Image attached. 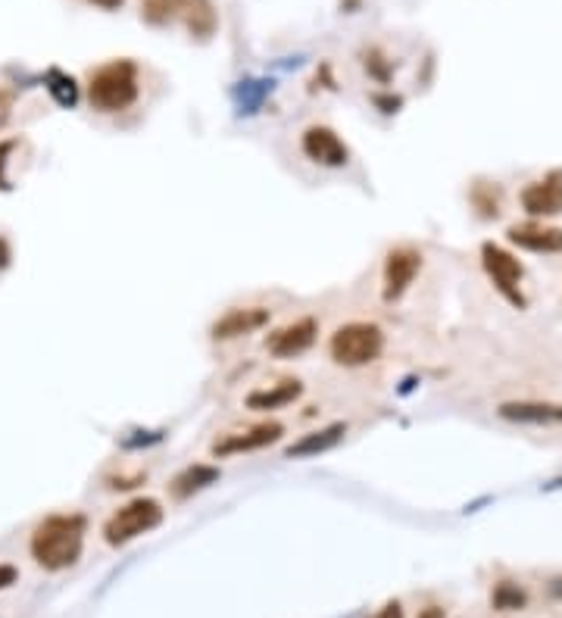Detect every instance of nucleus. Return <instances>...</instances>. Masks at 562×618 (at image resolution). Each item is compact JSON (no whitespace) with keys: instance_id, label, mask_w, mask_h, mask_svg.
Segmentation results:
<instances>
[{"instance_id":"f3484780","label":"nucleus","mask_w":562,"mask_h":618,"mask_svg":"<svg viewBox=\"0 0 562 618\" xmlns=\"http://www.w3.org/2000/svg\"><path fill=\"white\" fill-rule=\"evenodd\" d=\"M219 481V469L216 466H203V462H194V466H188L185 472H178L175 481H172V494L178 500H185L197 491H203V487H210Z\"/></svg>"},{"instance_id":"4468645a","label":"nucleus","mask_w":562,"mask_h":618,"mask_svg":"<svg viewBox=\"0 0 562 618\" xmlns=\"http://www.w3.org/2000/svg\"><path fill=\"white\" fill-rule=\"evenodd\" d=\"M509 241L534 253H562V228L525 222V225L509 228Z\"/></svg>"},{"instance_id":"2eb2a0df","label":"nucleus","mask_w":562,"mask_h":618,"mask_svg":"<svg viewBox=\"0 0 562 618\" xmlns=\"http://www.w3.org/2000/svg\"><path fill=\"white\" fill-rule=\"evenodd\" d=\"M300 394H303V384L294 381V378H285V381L272 384V388L247 394L244 403H247V409H253V412H275V409H285V406H291L294 400H300Z\"/></svg>"},{"instance_id":"1a4fd4ad","label":"nucleus","mask_w":562,"mask_h":618,"mask_svg":"<svg viewBox=\"0 0 562 618\" xmlns=\"http://www.w3.org/2000/svg\"><path fill=\"white\" fill-rule=\"evenodd\" d=\"M303 153L319 166H331V169H341L350 160V150L347 144L338 138V132H331L325 125H313L303 132Z\"/></svg>"},{"instance_id":"f03ea898","label":"nucleus","mask_w":562,"mask_h":618,"mask_svg":"<svg viewBox=\"0 0 562 618\" xmlns=\"http://www.w3.org/2000/svg\"><path fill=\"white\" fill-rule=\"evenodd\" d=\"M88 100L97 113H122L138 100V66L132 60H113L91 72Z\"/></svg>"},{"instance_id":"ddd939ff","label":"nucleus","mask_w":562,"mask_h":618,"mask_svg":"<svg viewBox=\"0 0 562 618\" xmlns=\"http://www.w3.org/2000/svg\"><path fill=\"white\" fill-rule=\"evenodd\" d=\"M500 416L509 422H528V425H553L562 422V403H544V400H516L500 403Z\"/></svg>"},{"instance_id":"6e6552de","label":"nucleus","mask_w":562,"mask_h":618,"mask_svg":"<svg viewBox=\"0 0 562 618\" xmlns=\"http://www.w3.org/2000/svg\"><path fill=\"white\" fill-rule=\"evenodd\" d=\"M316 334H319V322L306 316V319H297L285 328L272 331L266 338V350L275 359H294V356L306 353L316 344Z\"/></svg>"},{"instance_id":"f8f14e48","label":"nucleus","mask_w":562,"mask_h":618,"mask_svg":"<svg viewBox=\"0 0 562 618\" xmlns=\"http://www.w3.org/2000/svg\"><path fill=\"white\" fill-rule=\"evenodd\" d=\"M285 434L278 422H263V425H253L247 431H238V434H228L225 441H216L213 453L216 456H238V453H253V450H263L269 444H275L278 437Z\"/></svg>"},{"instance_id":"4be33fe9","label":"nucleus","mask_w":562,"mask_h":618,"mask_svg":"<svg viewBox=\"0 0 562 618\" xmlns=\"http://www.w3.org/2000/svg\"><path fill=\"white\" fill-rule=\"evenodd\" d=\"M419 618H447V615H444L441 606H425V609L419 612Z\"/></svg>"},{"instance_id":"7ed1b4c3","label":"nucleus","mask_w":562,"mask_h":618,"mask_svg":"<svg viewBox=\"0 0 562 618\" xmlns=\"http://www.w3.org/2000/svg\"><path fill=\"white\" fill-rule=\"evenodd\" d=\"M381 347H385V334L372 322H347L335 334H331L328 353L338 366L360 369L378 359Z\"/></svg>"},{"instance_id":"9d476101","label":"nucleus","mask_w":562,"mask_h":618,"mask_svg":"<svg viewBox=\"0 0 562 618\" xmlns=\"http://www.w3.org/2000/svg\"><path fill=\"white\" fill-rule=\"evenodd\" d=\"M269 325V309L266 306H235L225 316H219L210 328L216 341H235L244 334H253Z\"/></svg>"},{"instance_id":"412c9836","label":"nucleus","mask_w":562,"mask_h":618,"mask_svg":"<svg viewBox=\"0 0 562 618\" xmlns=\"http://www.w3.org/2000/svg\"><path fill=\"white\" fill-rule=\"evenodd\" d=\"M372 618H403V606L400 603H388L385 609H381L378 615H372Z\"/></svg>"},{"instance_id":"9b49d317","label":"nucleus","mask_w":562,"mask_h":618,"mask_svg":"<svg viewBox=\"0 0 562 618\" xmlns=\"http://www.w3.org/2000/svg\"><path fill=\"white\" fill-rule=\"evenodd\" d=\"M522 206L528 216H559L562 213V172H550L538 182L525 185Z\"/></svg>"},{"instance_id":"dca6fc26","label":"nucleus","mask_w":562,"mask_h":618,"mask_svg":"<svg viewBox=\"0 0 562 618\" xmlns=\"http://www.w3.org/2000/svg\"><path fill=\"white\" fill-rule=\"evenodd\" d=\"M344 434H347V425H328V428H319V431H310V434H303L300 441H294L285 456L288 459H306V456H319V453H328L331 447H338L344 441Z\"/></svg>"},{"instance_id":"0eeeda50","label":"nucleus","mask_w":562,"mask_h":618,"mask_svg":"<svg viewBox=\"0 0 562 618\" xmlns=\"http://www.w3.org/2000/svg\"><path fill=\"white\" fill-rule=\"evenodd\" d=\"M422 269V253L413 247H394L385 260V300H400Z\"/></svg>"},{"instance_id":"a211bd4d","label":"nucleus","mask_w":562,"mask_h":618,"mask_svg":"<svg viewBox=\"0 0 562 618\" xmlns=\"http://www.w3.org/2000/svg\"><path fill=\"white\" fill-rule=\"evenodd\" d=\"M47 91L57 97V103L63 107H72L75 100H79V88H75V79L72 75H63L60 69H50L47 72Z\"/></svg>"},{"instance_id":"5701e85b","label":"nucleus","mask_w":562,"mask_h":618,"mask_svg":"<svg viewBox=\"0 0 562 618\" xmlns=\"http://www.w3.org/2000/svg\"><path fill=\"white\" fill-rule=\"evenodd\" d=\"M91 4L104 7V10H116V7H122V0H91Z\"/></svg>"},{"instance_id":"20e7f679","label":"nucleus","mask_w":562,"mask_h":618,"mask_svg":"<svg viewBox=\"0 0 562 618\" xmlns=\"http://www.w3.org/2000/svg\"><path fill=\"white\" fill-rule=\"evenodd\" d=\"M141 16L150 25L185 22L188 32L210 38L216 32V10L210 0H144Z\"/></svg>"},{"instance_id":"423d86ee","label":"nucleus","mask_w":562,"mask_h":618,"mask_svg":"<svg viewBox=\"0 0 562 618\" xmlns=\"http://www.w3.org/2000/svg\"><path fill=\"white\" fill-rule=\"evenodd\" d=\"M481 263H484V272L491 275V281L497 285V291L516 306H525V297H522V263L516 260L513 253H506L503 247L497 244H484L481 247Z\"/></svg>"},{"instance_id":"6ab92c4d","label":"nucleus","mask_w":562,"mask_h":618,"mask_svg":"<svg viewBox=\"0 0 562 618\" xmlns=\"http://www.w3.org/2000/svg\"><path fill=\"white\" fill-rule=\"evenodd\" d=\"M494 606L503 609V612L522 609V606H525V594H522V590H519L513 581H500V584L494 587Z\"/></svg>"},{"instance_id":"aec40b11","label":"nucleus","mask_w":562,"mask_h":618,"mask_svg":"<svg viewBox=\"0 0 562 618\" xmlns=\"http://www.w3.org/2000/svg\"><path fill=\"white\" fill-rule=\"evenodd\" d=\"M19 572L13 569V565H0V590H7L10 584H16Z\"/></svg>"},{"instance_id":"f257e3e1","label":"nucleus","mask_w":562,"mask_h":618,"mask_svg":"<svg viewBox=\"0 0 562 618\" xmlns=\"http://www.w3.org/2000/svg\"><path fill=\"white\" fill-rule=\"evenodd\" d=\"M85 547V519L82 515H47L32 534V556L41 569L60 572L79 562Z\"/></svg>"},{"instance_id":"b1692460","label":"nucleus","mask_w":562,"mask_h":618,"mask_svg":"<svg viewBox=\"0 0 562 618\" xmlns=\"http://www.w3.org/2000/svg\"><path fill=\"white\" fill-rule=\"evenodd\" d=\"M556 594H559V597H562V581H559V584H556Z\"/></svg>"},{"instance_id":"39448f33","label":"nucleus","mask_w":562,"mask_h":618,"mask_svg":"<svg viewBox=\"0 0 562 618\" xmlns=\"http://www.w3.org/2000/svg\"><path fill=\"white\" fill-rule=\"evenodd\" d=\"M160 522H163V506L150 497H138L110 515L104 525V537H107V544L122 547V544H129V540L153 531Z\"/></svg>"}]
</instances>
